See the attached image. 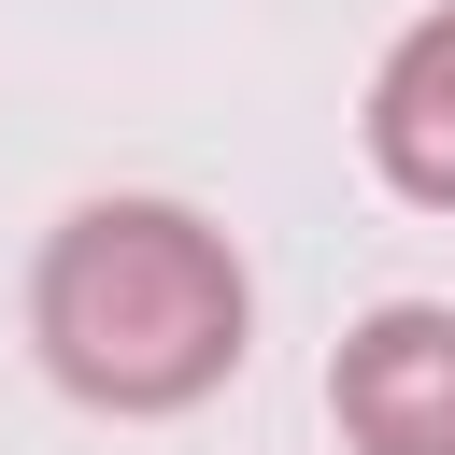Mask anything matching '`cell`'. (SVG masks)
Masks as SVG:
<instances>
[{"mask_svg": "<svg viewBox=\"0 0 455 455\" xmlns=\"http://www.w3.org/2000/svg\"><path fill=\"white\" fill-rule=\"evenodd\" d=\"M370 171L427 213H455V0L412 14L370 71Z\"/></svg>", "mask_w": 455, "mask_h": 455, "instance_id": "3957f363", "label": "cell"}, {"mask_svg": "<svg viewBox=\"0 0 455 455\" xmlns=\"http://www.w3.org/2000/svg\"><path fill=\"white\" fill-rule=\"evenodd\" d=\"M256 284L185 199H85L28 270V341L85 412H199L242 370Z\"/></svg>", "mask_w": 455, "mask_h": 455, "instance_id": "6da1fadb", "label": "cell"}, {"mask_svg": "<svg viewBox=\"0 0 455 455\" xmlns=\"http://www.w3.org/2000/svg\"><path fill=\"white\" fill-rule=\"evenodd\" d=\"M327 412H341L355 455H455V313L441 299H384L327 355Z\"/></svg>", "mask_w": 455, "mask_h": 455, "instance_id": "7a4b0ae2", "label": "cell"}]
</instances>
